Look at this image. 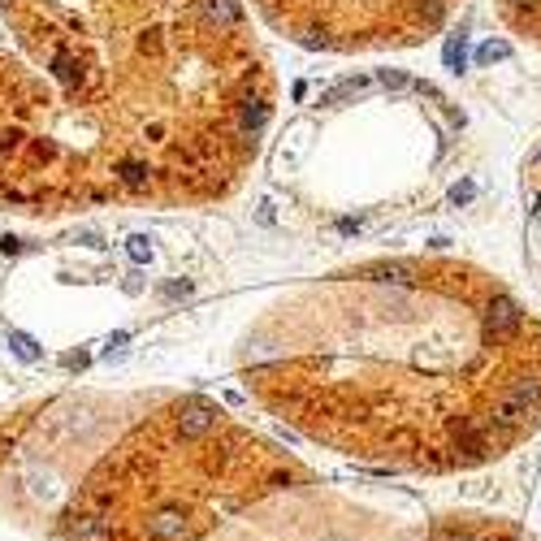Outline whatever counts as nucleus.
<instances>
[{
	"label": "nucleus",
	"instance_id": "obj_1",
	"mask_svg": "<svg viewBox=\"0 0 541 541\" xmlns=\"http://www.w3.org/2000/svg\"><path fill=\"white\" fill-rule=\"evenodd\" d=\"M273 104L251 0H0V212L221 204Z\"/></svg>",
	"mask_w": 541,
	"mask_h": 541
},
{
	"label": "nucleus",
	"instance_id": "obj_2",
	"mask_svg": "<svg viewBox=\"0 0 541 541\" xmlns=\"http://www.w3.org/2000/svg\"><path fill=\"white\" fill-rule=\"evenodd\" d=\"M243 368L277 412L381 424L390 450H420L433 420L459 464L541 420V330L468 260H372L307 282L243 338Z\"/></svg>",
	"mask_w": 541,
	"mask_h": 541
},
{
	"label": "nucleus",
	"instance_id": "obj_3",
	"mask_svg": "<svg viewBox=\"0 0 541 541\" xmlns=\"http://www.w3.org/2000/svg\"><path fill=\"white\" fill-rule=\"evenodd\" d=\"M464 0H251V9L307 53H403L450 26Z\"/></svg>",
	"mask_w": 541,
	"mask_h": 541
},
{
	"label": "nucleus",
	"instance_id": "obj_4",
	"mask_svg": "<svg viewBox=\"0 0 541 541\" xmlns=\"http://www.w3.org/2000/svg\"><path fill=\"white\" fill-rule=\"evenodd\" d=\"M494 9L511 35L541 44V0H494Z\"/></svg>",
	"mask_w": 541,
	"mask_h": 541
},
{
	"label": "nucleus",
	"instance_id": "obj_5",
	"mask_svg": "<svg viewBox=\"0 0 541 541\" xmlns=\"http://www.w3.org/2000/svg\"><path fill=\"white\" fill-rule=\"evenodd\" d=\"M147 537L152 541H182L187 537V506L182 502H165L147 515Z\"/></svg>",
	"mask_w": 541,
	"mask_h": 541
},
{
	"label": "nucleus",
	"instance_id": "obj_6",
	"mask_svg": "<svg viewBox=\"0 0 541 541\" xmlns=\"http://www.w3.org/2000/svg\"><path fill=\"white\" fill-rule=\"evenodd\" d=\"M108 537H113V529L100 511H83L70 520V541H108Z\"/></svg>",
	"mask_w": 541,
	"mask_h": 541
},
{
	"label": "nucleus",
	"instance_id": "obj_7",
	"mask_svg": "<svg viewBox=\"0 0 541 541\" xmlns=\"http://www.w3.org/2000/svg\"><path fill=\"white\" fill-rule=\"evenodd\" d=\"M477 541H494V537H477Z\"/></svg>",
	"mask_w": 541,
	"mask_h": 541
}]
</instances>
